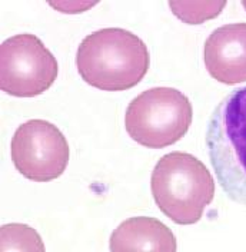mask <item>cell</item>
Listing matches in <instances>:
<instances>
[{"label":"cell","mask_w":246,"mask_h":252,"mask_svg":"<svg viewBox=\"0 0 246 252\" xmlns=\"http://www.w3.org/2000/svg\"><path fill=\"white\" fill-rule=\"evenodd\" d=\"M76 66L88 85L100 91L121 92L143 80L151 56L138 34L121 28H106L88 34L80 42Z\"/></svg>","instance_id":"1"},{"label":"cell","mask_w":246,"mask_h":252,"mask_svg":"<svg viewBox=\"0 0 246 252\" xmlns=\"http://www.w3.org/2000/svg\"><path fill=\"white\" fill-rule=\"evenodd\" d=\"M151 189L162 214L179 225L199 222L215 196L212 173L198 158L186 152H170L157 160Z\"/></svg>","instance_id":"2"},{"label":"cell","mask_w":246,"mask_h":252,"mask_svg":"<svg viewBox=\"0 0 246 252\" xmlns=\"http://www.w3.org/2000/svg\"><path fill=\"white\" fill-rule=\"evenodd\" d=\"M205 143L225 195L246 206V86L217 103L208 122Z\"/></svg>","instance_id":"3"},{"label":"cell","mask_w":246,"mask_h":252,"mask_svg":"<svg viewBox=\"0 0 246 252\" xmlns=\"http://www.w3.org/2000/svg\"><path fill=\"white\" fill-rule=\"evenodd\" d=\"M193 109L189 97L175 88H152L127 106L124 126L129 136L151 149H162L181 141L189 130Z\"/></svg>","instance_id":"4"},{"label":"cell","mask_w":246,"mask_h":252,"mask_svg":"<svg viewBox=\"0 0 246 252\" xmlns=\"http://www.w3.org/2000/svg\"><path fill=\"white\" fill-rule=\"evenodd\" d=\"M59 75L55 55L31 33L6 39L0 46V88L17 97L45 94Z\"/></svg>","instance_id":"5"},{"label":"cell","mask_w":246,"mask_h":252,"mask_svg":"<svg viewBox=\"0 0 246 252\" xmlns=\"http://www.w3.org/2000/svg\"><path fill=\"white\" fill-rule=\"evenodd\" d=\"M10 154L17 172L25 178L50 182L66 171L70 148L58 126L43 119H31L16 129Z\"/></svg>","instance_id":"6"},{"label":"cell","mask_w":246,"mask_h":252,"mask_svg":"<svg viewBox=\"0 0 246 252\" xmlns=\"http://www.w3.org/2000/svg\"><path fill=\"white\" fill-rule=\"evenodd\" d=\"M203 61L208 73L220 83L246 82V23H229L212 32L205 42Z\"/></svg>","instance_id":"7"},{"label":"cell","mask_w":246,"mask_h":252,"mask_svg":"<svg viewBox=\"0 0 246 252\" xmlns=\"http://www.w3.org/2000/svg\"><path fill=\"white\" fill-rule=\"evenodd\" d=\"M110 251H166L178 250L176 238L163 222L152 217H133L122 222L110 236Z\"/></svg>","instance_id":"8"},{"label":"cell","mask_w":246,"mask_h":252,"mask_svg":"<svg viewBox=\"0 0 246 252\" xmlns=\"http://www.w3.org/2000/svg\"><path fill=\"white\" fill-rule=\"evenodd\" d=\"M0 232L1 251H45L40 235L28 225L7 223Z\"/></svg>","instance_id":"9"},{"label":"cell","mask_w":246,"mask_h":252,"mask_svg":"<svg viewBox=\"0 0 246 252\" xmlns=\"http://www.w3.org/2000/svg\"><path fill=\"white\" fill-rule=\"evenodd\" d=\"M226 0L219 1H169L173 15L187 25H202L215 19L226 6Z\"/></svg>","instance_id":"10"},{"label":"cell","mask_w":246,"mask_h":252,"mask_svg":"<svg viewBox=\"0 0 246 252\" xmlns=\"http://www.w3.org/2000/svg\"><path fill=\"white\" fill-rule=\"evenodd\" d=\"M49 4L52 7L58 9L59 12L80 13V12H85V10L93 7L96 4V1H93V3H82V1H62V3H56V1H49Z\"/></svg>","instance_id":"11"},{"label":"cell","mask_w":246,"mask_h":252,"mask_svg":"<svg viewBox=\"0 0 246 252\" xmlns=\"http://www.w3.org/2000/svg\"><path fill=\"white\" fill-rule=\"evenodd\" d=\"M242 6H244V7L246 9V0H244V1H242Z\"/></svg>","instance_id":"12"}]
</instances>
